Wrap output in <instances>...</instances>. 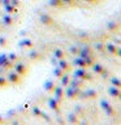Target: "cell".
<instances>
[{"label":"cell","instance_id":"obj_1","mask_svg":"<svg viewBox=\"0 0 121 125\" xmlns=\"http://www.w3.org/2000/svg\"><path fill=\"white\" fill-rule=\"evenodd\" d=\"M73 78H78L81 81H91L92 76L86 70V68H77L73 72Z\"/></svg>","mask_w":121,"mask_h":125},{"label":"cell","instance_id":"obj_2","mask_svg":"<svg viewBox=\"0 0 121 125\" xmlns=\"http://www.w3.org/2000/svg\"><path fill=\"white\" fill-rule=\"evenodd\" d=\"M65 93V98H68V99H77V98L81 96V93L82 90L81 87H70V86H66V90H64Z\"/></svg>","mask_w":121,"mask_h":125},{"label":"cell","instance_id":"obj_3","mask_svg":"<svg viewBox=\"0 0 121 125\" xmlns=\"http://www.w3.org/2000/svg\"><path fill=\"white\" fill-rule=\"evenodd\" d=\"M5 78H7V81L9 85H20L22 81V76H20L17 72H14V70H12V72L8 73Z\"/></svg>","mask_w":121,"mask_h":125},{"label":"cell","instance_id":"obj_4","mask_svg":"<svg viewBox=\"0 0 121 125\" xmlns=\"http://www.w3.org/2000/svg\"><path fill=\"white\" fill-rule=\"evenodd\" d=\"M100 107L103 108V111L105 112V115H107V116L112 117V116H115V115H116V111H115V108L112 107V104L109 103L108 100H105V99H101V100H100Z\"/></svg>","mask_w":121,"mask_h":125},{"label":"cell","instance_id":"obj_5","mask_svg":"<svg viewBox=\"0 0 121 125\" xmlns=\"http://www.w3.org/2000/svg\"><path fill=\"white\" fill-rule=\"evenodd\" d=\"M52 94H53V98L59 102V103H62V100L65 99L64 87H62V86H60V85H56V86H55V89H53Z\"/></svg>","mask_w":121,"mask_h":125},{"label":"cell","instance_id":"obj_6","mask_svg":"<svg viewBox=\"0 0 121 125\" xmlns=\"http://www.w3.org/2000/svg\"><path fill=\"white\" fill-rule=\"evenodd\" d=\"M12 68L14 69V72H17L20 76H22V77H25L26 74H27V72H29V68H27V65L23 64V62H20V61H16Z\"/></svg>","mask_w":121,"mask_h":125},{"label":"cell","instance_id":"obj_7","mask_svg":"<svg viewBox=\"0 0 121 125\" xmlns=\"http://www.w3.org/2000/svg\"><path fill=\"white\" fill-rule=\"evenodd\" d=\"M13 66V62H10L8 60V56L7 53H0V68H4L5 70L10 69Z\"/></svg>","mask_w":121,"mask_h":125},{"label":"cell","instance_id":"obj_8","mask_svg":"<svg viewBox=\"0 0 121 125\" xmlns=\"http://www.w3.org/2000/svg\"><path fill=\"white\" fill-rule=\"evenodd\" d=\"M57 66L64 73H69L70 70H72V65H70V62H68L65 59H60V60H57Z\"/></svg>","mask_w":121,"mask_h":125},{"label":"cell","instance_id":"obj_9","mask_svg":"<svg viewBox=\"0 0 121 125\" xmlns=\"http://www.w3.org/2000/svg\"><path fill=\"white\" fill-rule=\"evenodd\" d=\"M80 120H81L80 116L74 112H70V113H68V116H66V121H68L69 125H78Z\"/></svg>","mask_w":121,"mask_h":125},{"label":"cell","instance_id":"obj_10","mask_svg":"<svg viewBox=\"0 0 121 125\" xmlns=\"http://www.w3.org/2000/svg\"><path fill=\"white\" fill-rule=\"evenodd\" d=\"M60 104H61V103H59V102L55 99L53 96L48 99V107L52 109V111H55L56 113H60Z\"/></svg>","mask_w":121,"mask_h":125},{"label":"cell","instance_id":"obj_11","mask_svg":"<svg viewBox=\"0 0 121 125\" xmlns=\"http://www.w3.org/2000/svg\"><path fill=\"white\" fill-rule=\"evenodd\" d=\"M55 86H56V83H55L52 80H47V81H44V83H43V90L48 94H52Z\"/></svg>","mask_w":121,"mask_h":125},{"label":"cell","instance_id":"obj_12","mask_svg":"<svg viewBox=\"0 0 121 125\" xmlns=\"http://www.w3.org/2000/svg\"><path fill=\"white\" fill-rule=\"evenodd\" d=\"M18 46L21 47V48H33L34 42L31 41V39H29V38H23V39H21V41L18 42Z\"/></svg>","mask_w":121,"mask_h":125},{"label":"cell","instance_id":"obj_13","mask_svg":"<svg viewBox=\"0 0 121 125\" xmlns=\"http://www.w3.org/2000/svg\"><path fill=\"white\" fill-rule=\"evenodd\" d=\"M29 59L31 61H39V60H42L43 59V56H42V53L39 52V51H35V50H33V51H30L29 52Z\"/></svg>","mask_w":121,"mask_h":125},{"label":"cell","instance_id":"obj_14","mask_svg":"<svg viewBox=\"0 0 121 125\" xmlns=\"http://www.w3.org/2000/svg\"><path fill=\"white\" fill-rule=\"evenodd\" d=\"M117 48L119 47H116L113 43H105L104 44V51H107L109 55H117Z\"/></svg>","mask_w":121,"mask_h":125},{"label":"cell","instance_id":"obj_15","mask_svg":"<svg viewBox=\"0 0 121 125\" xmlns=\"http://www.w3.org/2000/svg\"><path fill=\"white\" fill-rule=\"evenodd\" d=\"M81 96L86 98V99H95L98 96V93L96 90H86L85 93H81Z\"/></svg>","mask_w":121,"mask_h":125},{"label":"cell","instance_id":"obj_16","mask_svg":"<svg viewBox=\"0 0 121 125\" xmlns=\"http://www.w3.org/2000/svg\"><path fill=\"white\" fill-rule=\"evenodd\" d=\"M73 64L77 66V68H86L87 69V64H86V61H85V59L83 57H74V60H73Z\"/></svg>","mask_w":121,"mask_h":125},{"label":"cell","instance_id":"obj_17","mask_svg":"<svg viewBox=\"0 0 121 125\" xmlns=\"http://www.w3.org/2000/svg\"><path fill=\"white\" fill-rule=\"evenodd\" d=\"M59 80H60V86L66 87V86L69 85V82H70V74L69 73H64L60 78H59Z\"/></svg>","mask_w":121,"mask_h":125},{"label":"cell","instance_id":"obj_18","mask_svg":"<svg viewBox=\"0 0 121 125\" xmlns=\"http://www.w3.org/2000/svg\"><path fill=\"white\" fill-rule=\"evenodd\" d=\"M90 68H92V72H94V73H96V74H99V76L101 74V72L104 70V66L101 65L100 62H94V64L90 66Z\"/></svg>","mask_w":121,"mask_h":125},{"label":"cell","instance_id":"obj_19","mask_svg":"<svg viewBox=\"0 0 121 125\" xmlns=\"http://www.w3.org/2000/svg\"><path fill=\"white\" fill-rule=\"evenodd\" d=\"M53 57L60 60V59H64L65 57V51L61 50V48H55L53 50Z\"/></svg>","mask_w":121,"mask_h":125},{"label":"cell","instance_id":"obj_20","mask_svg":"<svg viewBox=\"0 0 121 125\" xmlns=\"http://www.w3.org/2000/svg\"><path fill=\"white\" fill-rule=\"evenodd\" d=\"M78 55H80V57L90 56V55H91V48H90L89 46L83 47V48H80V52H78Z\"/></svg>","mask_w":121,"mask_h":125},{"label":"cell","instance_id":"obj_21","mask_svg":"<svg viewBox=\"0 0 121 125\" xmlns=\"http://www.w3.org/2000/svg\"><path fill=\"white\" fill-rule=\"evenodd\" d=\"M120 93H121V89H120V87H115V86H111V87L108 89V94H109V95H111L112 98H117Z\"/></svg>","mask_w":121,"mask_h":125},{"label":"cell","instance_id":"obj_22","mask_svg":"<svg viewBox=\"0 0 121 125\" xmlns=\"http://www.w3.org/2000/svg\"><path fill=\"white\" fill-rule=\"evenodd\" d=\"M39 20H40V22H42V23H44V25H52V23H53L52 17H50L48 14H42Z\"/></svg>","mask_w":121,"mask_h":125},{"label":"cell","instance_id":"obj_23","mask_svg":"<svg viewBox=\"0 0 121 125\" xmlns=\"http://www.w3.org/2000/svg\"><path fill=\"white\" fill-rule=\"evenodd\" d=\"M82 82L83 81H81V80H78V78H70V82H69V85L68 86H70V87H81L82 86Z\"/></svg>","mask_w":121,"mask_h":125},{"label":"cell","instance_id":"obj_24","mask_svg":"<svg viewBox=\"0 0 121 125\" xmlns=\"http://www.w3.org/2000/svg\"><path fill=\"white\" fill-rule=\"evenodd\" d=\"M31 113H33V116H35V117H40L42 109L39 108L38 105H33V107H31Z\"/></svg>","mask_w":121,"mask_h":125},{"label":"cell","instance_id":"obj_25","mask_svg":"<svg viewBox=\"0 0 121 125\" xmlns=\"http://www.w3.org/2000/svg\"><path fill=\"white\" fill-rule=\"evenodd\" d=\"M109 83H111V86H115V87H120L121 86V80L117 77H112L111 80H109Z\"/></svg>","mask_w":121,"mask_h":125},{"label":"cell","instance_id":"obj_26","mask_svg":"<svg viewBox=\"0 0 121 125\" xmlns=\"http://www.w3.org/2000/svg\"><path fill=\"white\" fill-rule=\"evenodd\" d=\"M107 27H108V30L111 31V33H116V31L119 30V25L115 23V22H108Z\"/></svg>","mask_w":121,"mask_h":125},{"label":"cell","instance_id":"obj_27","mask_svg":"<svg viewBox=\"0 0 121 125\" xmlns=\"http://www.w3.org/2000/svg\"><path fill=\"white\" fill-rule=\"evenodd\" d=\"M52 73H53V76L56 77V78H60L62 74H64V72H62V70L59 68L57 65H55V68H53V72H52Z\"/></svg>","mask_w":121,"mask_h":125},{"label":"cell","instance_id":"obj_28","mask_svg":"<svg viewBox=\"0 0 121 125\" xmlns=\"http://www.w3.org/2000/svg\"><path fill=\"white\" fill-rule=\"evenodd\" d=\"M7 56H8V60H9L10 62H14L16 61H18V56H17V53H14V52H12V53H7Z\"/></svg>","mask_w":121,"mask_h":125},{"label":"cell","instance_id":"obj_29","mask_svg":"<svg viewBox=\"0 0 121 125\" xmlns=\"http://www.w3.org/2000/svg\"><path fill=\"white\" fill-rule=\"evenodd\" d=\"M3 22L5 23V25H13V18H12L10 16H4Z\"/></svg>","mask_w":121,"mask_h":125},{"label":"cell","instance_id":"obj_30","mask_svg":"<svg viewBox=\"0 0 121 125\" xmlns=\"http://www.w3.org/2000/svg\"><path fill=\"white\" fill-rule=\"evenodd\" d=\"M8 81H7V78L5 77H3V76H0V87H3V89H5L8 87Z\"/></svg>","mask_w":121,"mask_h":125},{"label":"cell","instance_id":"obj_31","mask_svg":"<svg viewBox=\"0 0 121 125\" xmlns=\"http://www.w3.org/2000/svg\"><path fill=\"white\" fill-rule=\"evenodd\" d=\"M74 113H77L78 116H82V113H83V108H82L81 105H76V108H74Z\"/></svg>","mask_w":121,"mask_h":125},{"label":"cell","instance_id":"obj_32","mask_svg":"<svg viewBox=\"0 0 121 125\" xmlns=\"http://www.w3.org/2000/svg\"><path fill=\"white\" fill-rule=\"evenodd\" d=\"M8 46V39L4 37H0V47H7Z\"/></svg>","mask_w":121,"mask_h":125},{"label":"cell","instance_id":"obj_33","mask_svg":"<svg viewBox=\"0 0 121 125\" xmlns=\"http://www.w3.org/2000/svg\"><path fill=\"white\" fill-rule=\"evenodd\" d=\"M69 52L72 53V55H78V52H80V48H78V47H70L69 48Z\"/></svg>","mask_w":121,"mask_h":125},{"label":"cell","instance_id":"obj_34","mask_svg":"<svg viewBox=\"0 0 121 125\" xmlns=\"http://www.w3.org/2000/svg\"><path fill=\"white\" fill-rule=\"evenodd\" d=\"M95 48L99 51V52H103V51H104V44H101L100 42H98L96 44H95Z\"/></svg>","mask_w":121,"mask_h":125},{"label":"cell","instance_id":"obj_35","mask_svg":"<svg viewBox=\"0 0 121 125\" xmlns=\"http://www.w3.org/2000/svg\"><path fill=\"white\" fill-rule=\"evenodd\" d=\"M40 117H42L43 120H46L47 123H51V121H52V119H51V117H50L48 115H47V113H43V112H42V115H40Z\"/></svg>","mask_w":121,"mask_h":125},{"label":"cell","instance_id":"obj_36","mask_svg":"<svg viewBox=\"0 0 121 125\" xmlns=\"http://www.w3.org/2000/svg\"><path fill=\"white\" fill-rule=\"evenodd\" d=\"M10 125H22V123H21V120H18V119H16V117H13V120L10 121Z\"/></svg>","mask_w":121,"mask_h":125},{"label":"cell","instance_id":"obj_37","mask_svg":"<svg viewBox=\"0 0 121 125\" xmlns=\"http://www.w3.org/2000/svg\"><path fill=\"white\" fill-rule=\"evenodd\" d=\"M7 117H8V119H10V117H16V111H14V109H13V111H12V109H10V111H8Z\"/></svg>","mask_w":121,"mask_h":125},{"label":"cell","instance_id":"obj_38","mask_svg":"<svg viewBox=\"0 0 121 125\" xmlns=\"http://www.w3.org/2000/svg\"><path fill=\"white\" fill-rule=\"evenodd\" d=\"M5 9H7V12H8V13H12V12H16L14 7H5Z\"/></svg>","mask_w":121,"mask_h":125},{"label":"cell","instance_id":"obj_39","mask_svg":"<svg viewBox=\"0 0 121 125\" xmlns=\"http://www.w3.org/2000/svg\"><path fill=\"white\" fill-rule=\"evenodd\" d=\"M78 125H89V121L87 120H80Z\"/></svg>","mask_w":121,"mask_h":125},{"label":"cell","instance_id":"obj_40","mask_svg":"<svg viewBox=\"0 0 121 125\" xmlns=\"http://www.w3.org/2000/svg\"><path fill=\"white\" fill-rule=\"evenodd\" d=\"M4 123H5V119H4V116L0 113V124H4Z\"/></svg>","mask_w":121,"mask_h":125},{"label":"cell","instance_id":"obj_41","mask_svg":"<svg viewBox=\"0 0 121 125\" xmlns=\"http://www.w3.org/2000/svg\"><path fill=\"white\" fill-rule=\"evenodd\" d=\"M117 56L121 57V47H120V48H117Z\"/></svg>","mask_w":121,"mask_h":125},{"label":"cell","instance_id":"obj_42","mask_svg":"<svg viewBox=\"0 0 121 125\" xmlns=\"http://www.w3.org/2000/svg\"><path fill=\"white\" fill-rule=\"evenodd\" d=\"M117 99H120V100H121V93L119 94V96H117Z\"/></svg>","mask_w":121,"mask_h":125},{"label":"cell","instance_id":"obj_43","mask_svg":"<svg viewBox=\"0 0 121 125\" xmlns=\"http://www.w3.org/2000/svg\"><path fill=\"white\" fill-rule=\"evenodd\" d=\"M87 1H94V0H87Z\"/></svg>","mask_w":121,"mask_h":125},{"label":"cell","instance_id":"obj_44","mask_svg":"<svg viewBox=\"0 0 121 125\" xmlns=\"http://www.w3.org/2000/svg\"><path fill=\"white\" fill-rule=\"evenodd\" d=\"M120 89H121V86H120Z\"/></svg>","mask_w":121,"mask_h":125}]
</instances>
